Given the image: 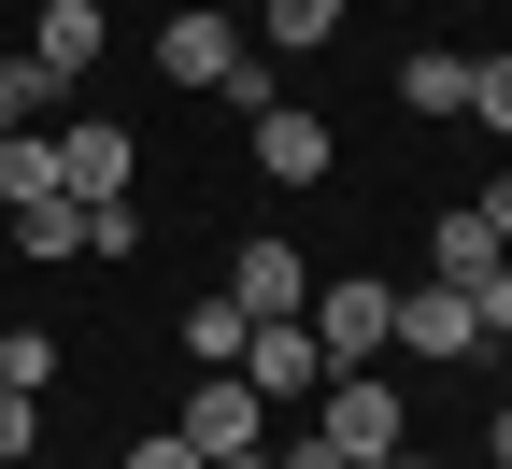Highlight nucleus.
Here are the masks:
<instances>
[{
    "label": "nucleus",
    "mask_w": 512,
    "mask_h": 469,
    "mask_svg": "<svg viewBox=\"0 0 512 469\" xmlns=\"http://www.w3.org/2000/svg\"><path fill=\"white\" fill-rule=\"evenodd\" d=\"M157 72H171V86H214V100L256 114V100H271V43H256L242 15H214V0H185V15L157 29Z\"/></svg>",
    "instance_id": "obj_1"
},
{
    "label": "nucleus",
    "mask_w": 512,
    "mask_h": 469,
    "mask_svg": "<svg viewBox=\"0 0 512 469\" xmlns=\"http://www.w3.org/2000/svg\"><path fill=\"white\" fill-rule=\"evenodd\" d=\"M313 441H328V469H384L413 441V413H399L384 370H328V384H313Z\"/></svg>",
    "instance_id": "obj_2"
},
{
    "label": "nucleus",
    "mask_w": 512,
    "mask_h": 469,
    "mask_svg": "<svg viewBox=\"0 0 512 469\" xmlns=\"http://www.w3.org/2000/svg\"><path fill=\"white\" fill-rule=\"evenodd\" d=\"M384 356H484V313H470V285H399V313H384Z\"/></svg>",
    "instance_id": "obj_3"
},
{
    "label": "nucleus",
    "mask_w": 512,
    "mask_h": 469,
    "mask_svg": "<svg viewBox=\"0 0 512 469\" xmlns=\"http://www.w3.org/2000/svg\"><path fill=\"white\" fill-rule=\"evenodd\" d=\"M57 185L72 199H143V143L114 114H57Z\"/></svg>",
    "instance_id": "obj_4"
},
{
    "label": "nucleus",
    "mask_w": 512,
    "mask_h": 469,
    "mask_svg": "<svg viewBox=\"0 0 512 469\" xmlns=\"http://www.w3.org/2000/svg\"><path fill=\"white\" fill-rule=\"evenodd\" d=\"M242 384L271 398V413H299V398L328 384V342H313V313H271V327H256V342H242Z\"/></svg>",
    "instance_id": "obj_5"
},
{
    "label": "nucleus",
    "mask_w": 512,
    "mask_h": 469,
    "mask_svg": "<svg viewBox=\"0 0 512 469\" xmlns=\"http://www.w3.org/2000/svg\"><path fill=\"white\" fill-rule=\"evenodd\" d=\"M384 313H399V285H370V271L313 285V342H328V370H370V356H384Z\"/></svg>",
    "instance_id": "obj_6"
},
{
    "label": "nucleus",
    "mask_w": 512,
    "mask_h": 469,
    "mask_svg": "<svg viewBox=\"0 0 512 469\" xmlns=\"http://www.w3.org/2000/svg\"><path fill=\"white\" fill-rule=\"evenodd\" d=\"M185 441H200V455H256V441H271V398H256L242 370H200V384H185Z\"/></svg>",
    "instance_id": "obj_7"
},
{
    "label": "nucleus",
    "mask_w": 512,
    "mask_h": 469,
    "mask_svg": "<svg viewBox=\"0 0 512 469\" xmlns=\"http://www.w3.org/2000/svg\"><path fill=\"white\" fill-rule=\"evenodd\" d=\"M256 171H271V185H328V171H342V128H328V114L256 100Z\"/></svg>",
    "instance_id": "obj_8"
},
{
    "label": "nucleus",
    "mask_w": 512,
    "mask_h": 469,
    "mask_svg": "<svg viewBox=\"0 0 512 469\" xmlns=\"http://www.w3.org/2000/svg\"><path fill=\"white\" fill-rule=\"evenodd\" d=\"M228 299H242L256 327H271V313H313V271H299V242H271V228H256V242L228 256Z\"/></svg>",
    "instance_id": "obj_9"
},
{
    "label": "nucleus",
    "mask_w": 512,
    "mask_h": 469,
    "mask_svg": "<svg viewBox=\"0 0 512 469\" xmlns=\"http://www.w3.org/2000/svg\"><path fill=\"white\" fill-rule=\"evenodd\" d=\"M100 43H114L100 0H43V29H29V57H43L57 86H86V72H100Z\"/></svg>",
    "instance_id": "obj_10"
},
{
    "label": "nucleus",
    "mask_w": 512,
    "mask_h": 469,
    "mask_svg": "<svg viewBox=\"0 0 512 469\" xmlns=\"http://www.w3.org/2000/svg\"><path fill=\"white\" fill-rule=\"evenodd\" d=\"M498 256H512V242L484 228V199H470V214H441V228H427V271H441V285H484Z\"/></svg>",
    "instance_id": "obj_11"
},
{
    "label": "nucleus",
    "mask_w": 512,
    "mask_h": 469,
    "mask_svg": "<svg viewBox=\"0 0 512 469\" xmlns=\"http://www.w3.org/2000/svg\"><path fill=\"white\" fill-rule=\"evenodd\" d=\"M242 342H256V313L214 285V299H185V370H242Z\"/></svg>",
    "instance_id": "obj_12"
},
{
    "label": "nucleus",
    "mask_w": 512,
    "mask_h": 469,
    "mask_svg": "<svg viewBox=\"0 0 512 469\" xmlns=\"http://www.w3.org/2000/svg\"><path fill=\"white\" fill-rule=\"evenodd\" d=\"M57 199V128H0V214Z\"/></svg>",
    "instance_id": "obj_13"
},
{
    "label": "nucleus",
    "mask_w": 512,
    "mask_h": 469,
    "mask_svg": "<svg viewBox=\"0 0 512 469\" xmlns=\"http://www.w3.org/2000/svg\"><path fill=\"white\" fill-rule=\"evenodd\" d=\"M399 100H413V114H470V57H456V43H413V57H399Z\"/></svg>",
    "instance_id": "obj_14"
},
{
    "label": "nucleus",
    "mask_w": 512,
    "mask_h": 469,
    "mask_svg": "<svg viewBox=\"0 0 512 469\" xmlns=\"http://www.w3.org/2000/svg\"><path fill=\"white\" fill-rule=\"evenodd\" d=\"M15 228V256H86V199L57 185V199H29V214H0Z\"/></svg>",
    "instance_id": "obj_15"
},
{
    "label": "nucleus",
    "mask_w": 512,
    "mask_h": 469,
    "mask_svg": "<svg viewBox=\"0 0 512 469\" xmlns=\"http://www.w3.org/2000/svg\"><path fill=\"white\" fill-rule=\"evenodd\" d=\"M356 0H256V43H328Z\"/></svg>",
    "instance_id": "obj_16"
},
{
    "label": "nucleus",
    "mask_w": 512,
    "mask_h": 469,
    "mask_svg": "<svg viewBox=\"0 0 512 469\" xmlns=\"http://www.w3.org/2000/svg\"><path fill=\"white\" fill-rule=\"evenodd\" d=\"M57 356H72L57 327H0V384H29V398H43V384H57Z\"/></svg>",
    "instance_id": "obj_17"
},
{
    "label": "nucleus",
    "mask_w": 512,
    "mask_h": 469,
    "mask_svg": "<svg viewBox=\"0 0 512 469\" xmlns=\"http://www.w3.org/2000/svg\"><path fill=\"white\" fill-rule=\"evenodd\" d=\"M86 256H143V199H86Z\"/></svg>",
    "instance_id": "obj_18"
},
{
    "label": "nucleus",
    "mask_w": 512,
    "mask_h": 469,
    "mask_svg": "<svg viewBox=\"0 0 512 469\" xmlns=\"http://www.w3.org/2000/svg\"><path fill=\"white\" fill-rule=\"evenodd\" d=\"M470 128H498V143H512V57H470Z\"/></svg>",
    "instance_id": "obj_19"
},
{
    "label": "nucleus",
    "mask_w": 512,
    "mask_h": 469,
    "mask_svg": "<svg viewBox=\"0 0 512 469\" xmlns=\"http://www.w3.org/2000/svg\"><path fill=\"white\" fill-rule=\"evenodd\" d=\"M114 469H214V455H200V441H185V427H157V441H128Z\"/></svg>",
    "instance_id": "obj_20"
},
{
    "label": "nucleus",
    "mask_w": 512,
    "mask_h": 469,
    "mask_svg": "<svg viewBox=\"0 0 512 469\" xmlns=\"http://www.w3.org/2000/svg\"><path fill=\"white\" fill-rule=\"evenodd\" d=\"M29 441H43V398H29V384H0V455H29Z\"/></svg>",
    "instance_id": "obj_21"
},
{
    "label": "nucleus",
    "mask_w": 512,
    "mask_h": 469,
    "mask_svg": "<svg viewBox=\"0 0 512 469\" xmlns=\"http://www.w3.org/2000/svg\"><path fill=\"white\" fill-rule=\"evenodd\" d=\"M470 313H484V342H512V256H498L484 285H470Z\"/></svg>",
    "instance_id": "obj_22"
},
{
    "label": "nucleus",
    "mask_w": 512,
    "mask_h": 469,
    "mask_svg": "<svg viewBox=\"0 0 512 469\" xmlns=\"http://www.w3.org/2000/svg\"><path fill=\"white\" fill-rule=\"evenodd\" d=\"M484 228H498V242H512V171H498V185H484Z\"/></svg>",
    "instance_id": "obj_23"
},
{
    "label": "nucleus",
    "mask_w": 512,
    "mask_h": 469,
    "mask_svg": "<svg viewBox=\"0 0 512 469\" xmlns=\"http://www.w3.org/2000/svg\"><path fill=\"white\" fill-rule=\"evenodd\" d=\"M484 455H498V469H512V398H498V413H484Z\"/></svg>",
    "instance_id": "obj_24"
},
{
    "label": "nucleus",
    "mask_w": 512,
    "mask_h": 469,
    "mask_svg": "<svg viewBox=\"0 0 512 469\" xmlns=\"http://www.w3.org/2000/svg\"><path fill=\"white\" fill-rule=\"evenodd\" d=\"M384 469H456V455H413V441H399V455H384Z\"/></svg>",
    "instance_id": "obj_25"
},
{
    "label": "nucleus",
    "mask_w": 512,
    "mask_h": 469,
    "mask_svg": "<svg viewBox=\"0 0 512 469\" xmlns=\"http://www.w3.org/2000/svg\"><path fill=\"white\" fill-rule=\"evenodd\" d=\"M214 469H271V441H256V455H214Z\"/></svg>",
    "instance_id": "obj_26"
},
{
    "label": "nucleus",
    "mask_w": 512,
    "mask_h": 469,
    "mask_svg": "<svg viewBox=\"0 0 512 469\" xmlns=\"http://www.w3.org/2000/svg\"><path fill=\"white\" fill-rule=\"evenodd\" d=\"M0 57H15V43H0Z\"/></svg>",
    "instance_id": "obj_27"
},
{
    "label": "nucleus",
    "mask_w": 512,
    "mask_h": 469,
    "mask_svg": "<svg viewBox=\"0 0 512 469\" xmlns=\"http://www.w3.org/2000/svg\"><path fill=\"white\" fill-rule=\"evenodd\" d=\"M86 469H100V455H86Z\"/></svg>",
    "instance_id": "obj_28"
}]
</instances>
